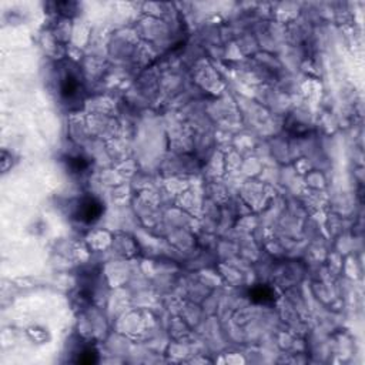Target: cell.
Segmentation results:
<instances>
[{"instance_id":"cell-1","label":"cell","mask_w":365,"mask_h":365,"mask_svg":"<svg viewBox=\"0 0 365 365\" xmlns=\"http://www.w3.org/2000/svg\"><path fill=\"white\" fill-rule=\"evenodd\" d=\"M101 213H103V204L93 197H87L80 201L76 211V217L83 223L90 224L97 221L101 217Z\"/></svg>"},{"instance_id":"cell-2","label":"cell","mask_w":365,"mask_h":365,"mask_svg":"<svg viewBox=\"0 0 365 365\" xmlns=\"http://www.w3.org/2000/svg\"><path fill=\"white\" fill-rule=\"evenodd\" d=\"M250 298L254 301V303L260 304H267L274 301V293L271 288H268L266 285H257L254 287L251 291H250Z\"/></svg>"},{"instance_id":"cell-3","label":"cell","mask_w":365,"mask_h":365,"mask_svg":"<svg viewBox=\"0 0 365 365\" xmlns=\"http://www.w3.org/2000/svg\"><path fill=\"white\" fill-rule=\"evenodd\" d=\"M79 91V80L74 76H67L64 80L62 81V94L63 97L70 98L76 96Z\"/></svg>"},{"instance_id":"cell-4","label":"cell","mask_w":365,"mask_h":365,"mask_svg":"<svg viewBox=\"0 0 365 365\" xmlns=\"http://www.w3.org/2000/svg\"><path fill=\"white\" fill-rule=\"evenodd\" d=\"M69 166L73 173H83L84 170H87L89 167V161L83 157H73L69 161Z\"/></svg>"},{"instance_id":"cell-5","label":"cell","mask_w":365,"mask_h":365,"mask_svg":"<svg viewBox=\"0 0 365 365\" xmlns=\"http://www.w3.org/2000/svg\"><path fill=\"white\" fill-rule=\"evenodd\" d=\"M96 361H97V354L91 348L83 349L81 354L79 355V359H77V362H80V364H93Z\"/></svg>"}]
</instances>
